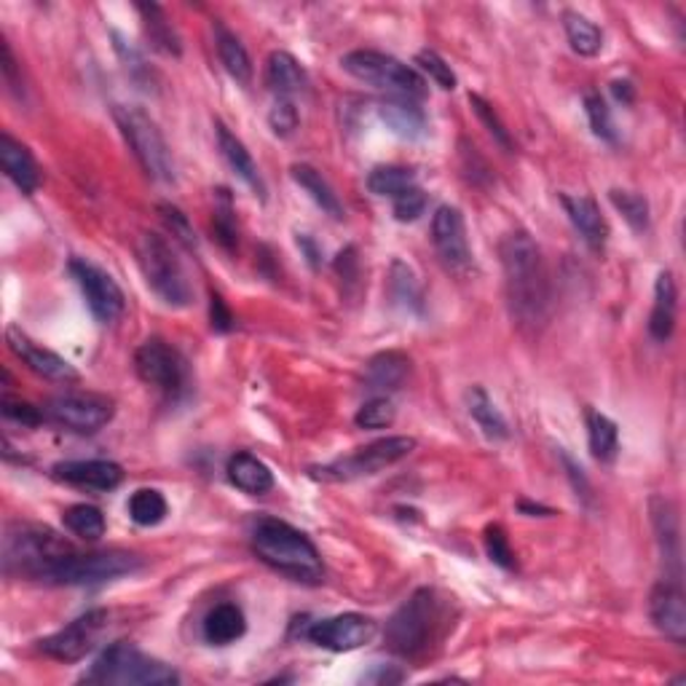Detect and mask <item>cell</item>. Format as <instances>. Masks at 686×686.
Returning <instances> with one entry per match:
<instances>
[{"label": "cell", "instance_id": "cell-1", "mask_svg": "<svg viewBox=\"0 0 686 686\" xmlns=\"http://www.w3.org/2000/svg\"><path fill=\"white\" fill-rule=\"evenodd\" d=\"M501 269L510 314L523 330L536 333L550 311V282L536 241L526 230H512L501 239Z\"/></svg>", "mask_w": 686, "mask_h": 686}, {"label": "cell", "instance_id": "cell-2", "mask_svg": "<svg viewBox=\"0 0 686 686\" xmlns=\"http://www.w3.org/2000/svg\"><path fill=\"white\" fill-rule=\"evenodd\" d=\"M250 539L255 556L274 572L290 576V579L314 585L325 574L316 547L311 545L309 536L292 528L290 523L276 521V517H263V521L252 526Z\"/></svg>", "mask_w": 686, "mask_h": 686}, {"label": "cell", "instance_id": "cell-3", "mask_svg": "<svg viewBox=\"0 0 686 686\" xmlns=\"http://www.w3.org/2000/svg\"><path fill=\"white\" fill-rule=\"evenodd\" d=\"M442 627V601L421 587L386 622V647L400 657H421L437 641Z\"/></svg>", "mask_w": 686, "mask_h": 686}, {"label": "cell", "instance_id": "cell-4", "mask_svg": "<svg viewBox=\"0 0 686 686\" xmlns=\"http://www.w3.org/2000/svg\"><path fill=\"white\" fill-rule=\"evenodd\" d=\"M86 684H135V686H172L180 684V673L155 657L142 654L132 644H113L102 651L80 676Z\"/></svg>", "mask_w": 686, "mask_h": 686}, {"label": "cell", "instance_id": "cell-5", "mask_svg": "<svg viewBox=\"0 0 686 686\" xmlns=\"http://www.w3.org/2000/svg\"><path fill=\"white\" fill-rule=\"evenodd\" d=\"M137 261L148 287L172 309H186L194 301V287L188 282L180 258L170 241L159 234H142L137 241Z\"/></svg>", "mask_w": 686, "mask_h": 686}, {"label": "cell", "instance_id": "cell-6", "mask_svg": "<svg viewBox=\"0 0 686 686\" xmlns=\"http://www.w3.org/2000/svg\"><path fill=\"white\" fill-rule=\"evenodd\" d=\"M62 536H57L49 528L20 526L16 532L5 534L3 541V566L5 574H20L27 579L43 582L46 574L54 569L57 561L71 552Z\"/></svg>", "mask_w": 686, "mask_h": 686}, {"label": "cell", "instance_id": "cell-7", "mask_svg": "<svg viewBox=\"0 0 686 686\" xmlns=\"http://www.w3.org/2000/svg\"><path fill=\"white\" fill-rule=\"evenodd\" d=\"M113 115L126 146L132 148L146 175L159 183H175V159H172L170 146H166L164 135H161L151 115L140 111V108L126 105H115Z\"/></svg>", "mask_w": 686, "mask_h": 686}, {"label": "cell", "instance_id": "cell-8", "mask_svg": "<svg viewBox=\"0 0 686 686\" xmlns=\"http://www.w3.org/2000/svg\"><path fill=\"white\" fill-rule=\"evenodd\" d=\"M140 566L142 558L126 550H71L62 561L54 563V569L46 574L43 582H49V585H102V582L135 574Z\"/></svg>", "mask_w": 686, "mask_h": 686}, {"label": "cell", "instance_id": "cell-9", "mask_svg": "<svg viewBox=\"0 0 686 686\" xmlns=\"http://www.w3.org/2000/svg\"><path fill=\"white\" fill-rule=\"evenodd\" d=\"M413 451H416V440H413V437H406V435L384 437V440L371 442V446L357 448V451L349 453V457L336 459L333 464L314 466V470H311V477L325 481V483H349V481H357V477L376 475V472L386 470V466L408 459Z\"/></svg>", "mask_w": 686, "mask_h": 686}, {"label": "cell", "instance_id": "cell-10", "mask_svg": "<svg viewBox=\"0 0 686 686\" xmlns=\"http://www.w3.org/2000/svg\"><path fill=\"white\" fill-rule=\"evenodd\" d=\"M341 67L349 76H354L362 84H371L376 89L397 91L402 97H424L426 80L419 76L413 67L402 65L395 57L382 54V51L357 49L344 54Z\"/></svg>", "mask_w": 686, "mask_h": 686}, {"label": "cell", "instance_id": "cell-11", "mask_svg": "<svg viewBox=\"0 0 686 686\" xmlns=\"http://www.w3.org/2000/svg\"><path fill=\"white\" fill-rule=\"evenodd\" d=\"M43 416L51 424L76 432V435H95L113 421L115 402L105 395H95V391H67V395H57L46 402Z\"/></svg>", "mask_w": 686, "mask_h": 686}, {"label": "cell", "instance_id": "cell-12", "mask_svg": "<svg viewBox=\"0 0 686 686\" xmlns=\"http://www.w3.org/2000/svg\"><path fill=\"white\" fill-rule=\"evenodd\" d=\"M135 371L148 386H155L164 395H177L183 391L188 378L186 360L175 346H170L161 338H148L135 354Z\"/></svg>", "mask_w": 686, "mask_h": 686}, {"label": "cell", "instance_id": "cell-13", "mask_svg": "<svg viewBox=\"0 0 686 686\" xmlns=\"http://www.w3.org/2000/svg\"><path fill=\"white\" fill-rule=\"evenodd\" d=\"M108 620H111V614H108L105 609L86 611V614H80L78 620H73L71 625L57 631L54 636L38 641V649L43 651L46 657L60 660V662L84 660V657L95 649L97 638L102 636V631L108 627Z\"/></svg>", "mask_w": 686, "mask_h": 686}, {"label": "cell", "instance_id": "cell-14", "mask_svg": "<svg viewBox=\"0 0 686 686\" xmlns=\"http://www.w3.org/2000/svg\"><path fill=\"white\" fill-rule=\"evenodd\" d=\"M71 274L73 279L78 282L80 292H84V301L89 305V311L95 314L97 322L113 325V322L124 314L126 298L111 274H105V271L97 269L95 263L86 261H71Z\"/></svg>", "mask_w": 686, "mask_h": 686}, {"label": "cell", "instance_id": "cell-15", "mask_svg": "<svg viewBox=\"0 0 686 686\" xmlns=\"http://www.w3.org/2000/svg\"><path fill=\"white\" fill-rule=\"evenodd\" d=\"M378 625L365 614H338L330 620H320L314 625H309L305 638H309L314 647L327 649V651H354L362 649L365 644H371L376 638Z\"/></svg>", "mask_w": 686, "mask_h": 686}, {"label": "cell", "instance_id": "cell-16", "mask_svg": "<svg viewBox=\"0 0 686 686\" xmlns=\"http://www.w3.org/2000/svg\"><path fill=\"white\" fill-rule=\"evenodd\" d=\"M432 245L448 269L464 274L472 266L470 241H466L464 215L459 207H440L432 217Z\"/></svg>", "mask_w": 686, "mask_h": 686}, {"label": "cell", "instance_id": "cell-17", "mask_svg": "<svg viewBox=\"0 0 686 686\" xmlns=\"http://www.w3.org/2000/svg\"><path fill=\"white\" fill-rule=\"evenodd\" d=\"M5 341H9V349L14 351V354L20 357V360L25 362L33 373L43 376L46 382L73 384L80 378L76 367H73L65 357H60V354H54V351L38 346L33 338H27L20 327L11 325L9 330H5Z\"/></svg>", "mask_w": 686, "mask_h": 686}, {"label": "cell", "instance_id": "cell-18", "mask_svg": "<svg viewBox=\"0 0 686 686\" xmlns=\"http://www.w3.org/2000/svg\"><path fill=\"white\" fill-rule=\"evenodd\" d=\"M51 477L67 486L86 488V491L108 494L124 483V470L115 461L91 459V461H60L51 466Z\"/></svg>", "mask_w": 686, "mask_h": 686}, {"label": "cell", "instance_id": "cell-19", "mask_svg": "<svg viewBox=\"0 0 686 686\" xmlns=\"http://www.w3.org/2000/svg\"><path fill=\"white\" fill-rule=\"evenodd\" d=\"M649 616L660 633H665L671 641L684 644L686 641V607L682 582L662 579L660 585L651 590L649 598Z\"/></svg>", "mask_w": 686, "mask_h": 686}, {"label": "cell", "instance_id": "cell-20", "mask_svg": "<svg viewBox=\"0 0 686 686\" xmlns=\"http://www.w3.org/2000/svg\"><path fill=\"white\" fill-rule=\"evenodd\" d=\"M649 507H651V523H654L657 541H660L662 561H665V569L671 566V574H668L665 579L682 582V539H678L676 507H673L668 499H662V496H654Z\"/></svg>", "mask_w": 686, "mask_h": 686}, {"label": "cell", "instance_id": "cell-21", "mask_svg": "<svg viewBox=\"0 0 686 686\" xmlns=\"http://www.w3.org/2000/svg\"><path fill=\"white\" fill-rule=\"evenodd\" d=\"M561 204H563V210H566L572 226L579 230V236L585 239V245L590 247V250L601 252L609 239V223H607V217L601 215L596 201H593L590 196L561 194Z\"/></svg>", "mask_w": 686, "mask_h": 686}, {"label": "cell", "instance_id": "cell-22", "mask_svg": "<svg viewBox=\"0 0 686 686\" xmlns=\"http://www.w3.org/2000/svg\"><path fill=\"white\" fill-rule=\"evenodd\" d=\"M215 132H217V146H221L223 159L228 161L230 170L239 175V180L245 183V186L250 188L258 199H266V183H263L261 172H258V164L252 161V155L245 148V142H241L239 137H236L234 132L223 124V121H217Z\"/></svg>", "mask_w": 686, "mask_h": 686}, {"label": "cell", "instance_id": "cell-23", "mask_svg": "<svg viewBox=\"0 0 686 686\" xmlns=\"http://www.w3.org/2000/svg\"><path fill=\"white\" fill-rule=\"evenodd\" d=\"M0 164H3L5 177L20 188L22 194H33L40 186V172L33 153L22 146L20 140L3 132L0 135Z\"/></svg>", "mask_w": 686, "mask_h": 686}, {"label": "cell", "instance_id": "cell-24", "mask_svg": "<svg viewBox=\"0 0 686 686\" xmlns=\"http://www.w3.org/2000/svg\"><path fill=\"white\" fill-rule=\"evenodd\" d=\"M678 314V290L671 271H660L654 285V305L649 314V333L654 341H668L676 330Z\"/></svg>", "mask_w": 686, "mask_h": 686}, {"label": "cell", "instance_id": "cell-25", "mask_svg": "<svg viewBox=\"0 0 686 686\" xmlns=\"http://www.w3.org/2000/svg\"><path fill=\"white\" fill-rule=\"evenodd\" d=\"M201 633H204L207 644H212V647H228V644L239 641L247 633L245 611L236 607V603H217V607L204 616Z\"/></svg>", "mask_w": 686, "mask_h": 686}, {"label": "cell", "instance_id": "cell-26", "mask_svg": "<svg viewBox=\"0 0 686 686\" xmlns=\"http://www.w3.org/2000/svg\"><path fill=\"white\" fill-rule=\"evenodd\" d=\"M228 481L239 491L250 496H263L274 488V472L269 470L266 461H261L252 453H236L228 461Z\"/></svg>", "mask_w": 686, "mask_h": 686}, {"label": "cell", "instance_id": "cell-27", "mask_svg": "<svg viewBox=\"0 0 686 686\" xmlns=\"http://www.w3.org/2000/svg\"><path fill=\"white\" fill-rule=\"evenodd\" d=\"M411 376V360L402 351H384L367 362L365 384L373 391H395Z\"/></svg>", "mask_w": 686, "mask_h": 686}, {"label": "cell", "instance_id": "cell-28", "mask_svg": "<svg viewBox=\"0 0 686 686\" xmlns=\"http://www.w3.org/2000/svg\"><path fill=\"white\" fill-rule=\"evenodd\" d=\"M378 115L397 137H406V140H419L426 132V115L416 102H411L408 97H397V100H386L378 105Z\"/></svg>", "mask_w": 686, "mask_h": 686}, {"label": "cell", "instance_id": "cell-29", "mask_svg": "<svg viewBox=\"0 0 686 686\" xmlns=\"http://www.w3.org/2000/svg\"><path fill=\"white\" fill-rule=\"evenodd\" d=\"M266 84L279 100H290L292 95L305 89V71L292 54L274 51L266 65Z\"/></svg>", "mask_w": 686, "mask_h": 686}, {"label": "cell", "instance_id": "cell-30", "mask_svg": "<svg viewBox=\"0 0 686 686\" xmlns=\"http://www.w3.org/2000/svg\"><path fill=\"white\" fill-rule=\"evenodd\" d=\"M137 11H140V16H142V30H146L148 43L166 57H180L183 54L180 36H177V30L172 27V22L166 20L164 9L155 3H140L137 5Z\"/></svg>", "mask_w": 686, "mask_h": 686}, {"label": "cell", "instance_id": "cell-31", "mask_svg": "<svg viewBox=\"0 0 686 686\" xmlns=\"http://www.w3.org/2000/svg\"><path fill=\"white\" fill-rule=\"evenodd\" d=\"M466 411H470V416L475 419V424L481 426V432L488 440L501 442L510 437V424H507V419L501 416V411L494 406V400L483 386H472L466 391Z\"/></svg>", "mask_w": 686, "mask_h": 686}, {"label": "cell", "instance_id": "cell-32", "mask_svg": "<svg viewBox=\"0 0 686 686\" xmlns=\"http://www.w3.org/2000/svg\"><path fill=\"white\" fill-rule=\"evenodd\" d=\"M290 175H292V180H296L298 186L309 194V199L314 201L322 212H325V215H330L333 221H344V204L338 201V196L330 188V183H327L325 177L314 170V166L296 164L290 170Z\"/></svg>", "mask_w": 686, "mask_h": 686}, {"label": "cell", "instance_id": "cell-33", "mask_svg": "<svg viewBox=\"0 0 686 686\" xmlns=\"http://www.w3.org/2000/svg\"><path fill=\"white\" fill-rule=\"evenodd\" d=\"M215 46H217V57H221V65L226 67V73L236 80L239 86H250L252 80V62L250 54H247L245 43L223 27L221 22L215 25Z\"/></svg>", "mask_w": 686, "mask_h": 686}, {"label": "cell", "instance_id": "cell-34", "mask_svg": "<svg viewBox=\"0 0 686 686\" xmlns=\"http://www.w3.org/2000/svg\"><path fill=\"white\" fill-rule=\"evenodd\" d=\"M587 440H590L593 459L609 464L620 451V426L609 416H603V413L587 408Z\"/></svg>", "mask_w": 686, "mask_h": 686}, {"label": "cell", "instance_id": "cell-35", "mask_svg": "<svg viewBox=\"0 0 686 686\" xmlns=\"http://www.w3.org/2000/svg\"><path fill=\"white\" fill-rule=\"evenodd\" d=\"M416 186V172L408 170V166H376V170L367 175V188H371V194L384 196V199H397V196L411 191V188Z\"/></svg>", "mask_w": 686, "mask_h": 686}, {"label": "cell", "instance_id": "cell-36", "mask_svg": "<svg viewBox=\"0 0 686 686\" xmlns=\"http://www.w3.org/2000/svg\"><path fill=\"white\" fill-rule=\"evenodd\" d=\"M563 30H566L569 43L579 57H596L603 46V36L587 16L566 11L563 14Z\"/></svg>", "mask_w": 686, "mask_h": 686}, {"label": "cell", "instance_id": "cell-37", "mask_svg": "<svg viewBox=\"0 0 686 686\" xmlns=\"http://www.w3.org/2000/svg\"><path fill=\"white\" fill-rule=\"evenodd\" d=\"M170 507H166L164 494L155 491V488H140V491L132 494L129 499V517L137 526H159L166 517Z\"/></svg>", "mask_w": 686, "mask_h": 686}, {"label": "cell", "instance_id": "cell-38", "mask_svg": "<svg viewBox=\"0 0 686 686\" xmlns=\"http://www.w3.org/2000/svg\"><path fill=\"white\" fill-rule=\"evenodd\" d=\"M62 523H65L67 532L86 541H97L105 534V515L91 504H73L62 515Z\"/></svg>", "mask_w": 686, "mask_h": 686}, {"label": "cell", "instance_id": "cell-39", "mask_svg": "<svg viewBox=\"0 0 686 686\" xmlns=\"http://www.w3.org/2000/svg\"><path fill=\"white\" fill-rule=\"evenodd\" d=\"M212 230H215V239L221 241L226 250H236L239 245V228H236V212L234 201L226 188L215 194V212H212Z\"/></svg>", "mask_w": 686, "mask_h": 686}, {"label": "cell", "instance_id": "cell-40", "mask_svg": "<svg viewBox=\"0 0 686 686\" xmlns=\"http://www.w3.org/2000/svg\"><path fill=\"white\" fill-rule=\"evenodd\" d=\"M609 199H611V204L622 212V217H625L627 226H631L633 230L641 234V230L649 228V201L644 199L641 194L620 191V188H614V191H609Z\"/></svg>", "mask_w": 686, "mask_h": 686}, {"label": "cell", "instance_id": "cell-41", "mask_svg": "<svg viewBox=\"0 0 686 686\" xmlns=\"http://www.w3.org/2000/svg\"><path fill=\"white\" fill-rule=\"evenodd\" d=\"M395 406H391L386 397H373L371 402H365V406L357 411L354 424L360 426V429H386V426L395 424Z\"/></svg>", "mask_w": 686, "mask_h": 686}, {"label": "cell", "instance_id": "cell-42", "mask_svg": "<svg viewBox=\"0 0 686 686\" xmlns=\"http://www.w3.org/2000/svg\"><path fill=\"white\" fill-rule=\"evenodd\" d=\"M391 292H395L397 303L421 309V290L416 285V276H413V271L400 261L391 266Z\"/></svg>", "mask_w": 686, "mask_h": 686}, {"label": "cell", "instance_id": "cell-43", "mask_svg": "<svg viewBox=\"0 0 686 686\" xmlns=\"http://www.w3.org/2000/svg\"><path fill=\"white\" fill-rule=\"evenodd\" d=\"M585 111H587V119H590V126H593V132H596V137H601V140H607V142H616L614 121H611V111H609L607 100L593 91V95L585 97Z\"/></svg>", "mask_w": 686, "mask_h": 686}, {"label": "cell", "instance_id": "cell-44", "mask_svg": "<svg viewBox=\"0 0 686 686\" xmlns=\"http://www.w3.org/2000/svg\"><path fill=\"white\" fill-rule=\"evenodd\" d=\"M470 105H472V111H475L477 119H481L483 124H486V129L491 132L494 140L499 142V146L504 148L507 153H512V137H510V132H507V126L501 124V119H499V115H496L491 102L483 100L481 95H470Z\"/></svg>", "mask_w": 686, "mask_h": 686}, {"label": "cell", "instance_id": "cell-45", "mask_svg": "<svg viewBox=\"0 0 686 686\" xmlns=\"http://www.w3.org/2000/svg\"><path fill=\"white\" fill-rule=\"evenodd\" d=\"M416 65L426 73V76L435 80L440 89H446V91L457 89V73H453L451 65H448L440 54H435V51H429V49L419 51Z\"/></svg>", "mask_w": 686, "mask_h": 686}, {"label": "cell", "instance_id": "cell-46", "mask_svg": "<svg viewBox=\"0 0 686 686\" xmlns=\"http://www.w3.org/2000/svg\"><path fill=\"white\" fill-rule=\"evenodd\" d=\"M486 552L496 566L512 572L515 569V552H512L510 539H507L504 528L501 526H488L486 528Z\"/></svg>", "mask_w": 686, "mask_h": 686}, {"label": "cell", "instance_id": "cell-47", "mask_svg": "<svg viewBox=\"0 0 686 686\" xmlns=\"http://www.w3.org/2000/svg\"><path fill=\"white\" fill-rule=\"evenodd\" d=\"M159 215H161V221H164V226L172 230V236H175L177 241H183L188 250H196V234H194L191 221H188V217L183 215L177 207L159 204Z\"/></svg>", "mask_w": 686, "mask_h": 686}, {"label": "cell", "instance_id": "cell-48", "mask_svg": "<svg viewBox=\"0 0 686 686\" xmlns=\"http://www.w3.org/2000/svg\"><path fill=\"white\" fill-rule=\"evenodd\" d=\"M269 124L276 137H290L301 124V115H298V108L290 100H276V105L269 113Z\"/></svg>", "mask_w": 686, "mask_h": 686}, {"label": "cell", "instance_id": "cell-49", "mask_svg": "<svg viewBox=\"0 0 686 686\" xmlns=\"http://www.w3.org/2000/svg\"><path fill=\"white\" fill-rule=\"evenodd\" d=\"M391 201H395V217L400 223L419 221V217L424 215L426 204H429V199H426V194L421 191L419 186L411 188V191L400 194V196H397V199H391Z\"/></svg>", "mask_w": 686, "mask_h": 686}, {"label": "cell", "instance_id": "cell-50", "mask_svg": "<svg viewBox=\"0 0 686 686\" xmlns=\"http://www.w3.org/2000/svg\"><path fill=\"white\" fill-rule=\"evenodd\" d=\"M0 408H3V416L5 419L16 421V424H22V426H38L40 421H46L43 408L30 406V402H22V400H11V397H3Z\"/></svg>", "mask_w": 686, "mask_h": 686}, {"label": "cell", "instance_id": "cell-51", "mask_svg": "<svg viewBox=\"0 0 686 686\" xmlns=\"http://www.w3.org/2000/svg\"><path fill=\"white\" fill-rule=\"evenodd\" d=\"M0 71H3V80H5V86H9L11 95H14L16 100H25V84H22L20 67H16L14 54H11V46L5 43V40H3V46H0Z\"/></svg>", "mask_w": 686, "mask_h": 686}, {"label": "cell", "instance_id": "cell-52", "mask_svg": "<svg viewBox=\"0 0 686 686\" xmlns=\"http://www.w3.org/2000/svg\"><path fill=\"white\" fill-rule=\"evenodd\" d=\"M558 459H561L563 466H566V475H569V481H572V488L576 491V496H582L585 501H590V481H587L585 470H582V466L576 464V461L569 457L563 448H558Z\"/></svg>", "mask_w": 686, "mask_h": 686}, {"label": "cell", "instance_id": "cell-53", "mask_svg": "<svg viewBox=\"0 0 686 686\" xmlns=\"http://www.w3.org/2000/svg\"><path fill=\"white\" fill-rule=\"evenodd\" d=\"M210 322L215 333H228V330H234V325H236L234 314L228 311L226 301H223L221 296H215V292L210 296Z\"/></svg>", "mask_w": 686, "mask_h": 686}, {"label": "cell", "instance_id": "cell-54", "mask_svg": "<svg viewBox=\"0 0 686 686\" xmlns=\"http://www.w3.org/2000/svg\"><path fill=\"white\" fill-rule=\"evenodd\" d=\"M296 241H298V247H301V252L305 255V261H309V266H311V269H320V263H322V250L314 245V239H311L309 234H298Z\"/></svg>", "mask_w": 686, "mask_h": 686}, {"label": "cell", "instance_id": "cell-55", "mask_svg": "<svg viewBox=\"0 0 686 686\" xmlns=\"http://www.w3.org/2000/svg\"><path fill=\"white\" fill-rule=\"evenodd\" d=\"M611 91H614L616 100L625 102V105H631L633 102V86L627 84V80H614V84H611Z\"/></svg>", "mask_w": 686, "mask_h": 686}, {"label": "cell", "instance_id": "cell-56", "mask_svg": "<svg viewBox=\"0 0 686 686\" xmlns=\"http://www.w3.org/2000/svg\"><path fill=\"white\" fill-rule=\"evenodd\" d=\"M365 682H378V684H395V682H402V673H391V671H378V673H371V676H365Z\"/></svg>", "mask_w": 686, "mask_h": 686}, {"label": "cell", "instance_id": "cell-57", "mask_svg": "<svg viewBox=\"0 0 686 686\" xmlns=\"http://www.w3.org/2000/svg\"><path fill=\"white\" fill-rule=\"evenodd\" d=\"M521 510L523 512H532V515L536 517L539 515V512H545V515H552V510H547V507H539V504H528V501H523L521 504Z\"/></svg>", "mask_w": 686, "mask_h": 686}]
</instances>
